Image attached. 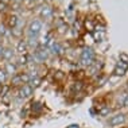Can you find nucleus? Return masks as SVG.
Instances as JSON below:
<instances>
[{
	"mask_svg": "<svg viewBox=\"0 0 128 128\" xmlns=\"http://www.w3.org/2000/svg\"><path fill=\"white\" fill-rule=\"evenodd\" d=\"M40 30H42V22L40 20H32V22L30 23L28 26V36L30 39H32V38H36L38 34L40 32Z\"/></svg>",
	"mask_w": 128,
	"mask_h": 128,
	"instance_id": "nucleus-1",
	"label": "nucleus"
},
{
	"mask_svg": "<svg viewBox=\"0 0 128 128\" xmlns=\"http://www.w3.org/2000/svg\"><path fill=\"white\" fill-rule=\"evenodd\" d=\"M92 60H93V51L92 49H84V51H82L81 54V61L84 65H90L92 64Z\"/></svg>",
	"mask_w": 128,
	"mask_h": 128,
	"instance_id": "nucleus-2",
	"label": "nucleus"
},
{
	"mask_svg": "<svg viewBox=\"0 0 128 128\" xmlns=\"http://www.w3.org/2000/svg\"><path fill=\"white\" fill-rule=\"evenodd\" d=\"M126 122V116L123 113H119L116 116H112L109 119V126H119V124H123Z\"/></svg>",
	"mask_w": 128,
	"mask_h": 128,
	"instance_id": "nucleus-3",
	"label": "nucleus"
},
{
	"mask_svg": "<svg viewBox=\"0 0 128 128\" xmlns=\"http://www.w3.org/2000/svg\"><path fill=\"white\" fill-rule=\"evenodd\" d=\"M32 94V86L30 85H24L22 89H20V97H28V96Z\"/></svg>",
	"mask_w": 128,
	"mask_h": 128,
	"instance_id": "nucleus-4",
	"label": "nucleus"
},
{
	"mask_svg": "<svg viewBox=\"0 0 128 128\" xmlns=\"http://www.w3.org/2000/svg\"><path fill=\"white\" fill-rule=\"evenodd\" d=\"M51 12H53V10H51L50 6H43L42 10H40V15L44 16V18H49V16H51Z\"/></svg>",
	"mask_w": 128,
	"mask_h": 128,
	"instance_id": "nucleus-5",
	"label": "nucleus"
},
{
	"mask_svg": "<svg viewBox=\"0 0 128 128\" xmlns=\"http://www.w3.org/2000/svg\"><path fill=\"white\" fill-rule=\"evenodd\" d=\"M35 57L39 61H44L47 58V51L46 50H36L35 51Z\"/></svg>",
	"mask_w": 128,
	"mask_h": 128,
	"instance_id": "nucleus-6",
	"label": "nucleus"
},
{
	"mask_svg": "<svg viewBox=\"0 0 128 128\" xmlns=\"http://www.w3.org/2000/svg\"><path fill=\"white\" fill-rule=\"evenodd\" d=\"M6 72H7V73H10V74H14L16 72V66L14 64H11V62H8L7 66H6Z\"/></svg>",
	"mask_w": 128,
	"mask_h": 128,
	"instance_id": "nucleus-7",
	"label": "nucleus"
},
{
	"mask_svg": "<svg viewBox=\"0 0 128 128\" xmlns=\"http://www.w3.org/2000/svg\"><path fill=\"white\" fill-rule=\"evenodd\" d=\"M12 55H14V53H12L11 49H4L3 50V55H2L3 58H6V60H11Z\"/></svg>",
	"mask_w": 128,
	"mask_h": 128,
	"instance_id": "nucleus-8",
	"label": "nucleus"
},
{
	"mask_svg": "<svg viewBox=\"0 0 128 128\" xmlns=\"http://www.w3.org/2000/svg\"><path fill=\"white\" fill-rule=\"evenodd\" d=\"M26 47H27L26 42H23V40H20V42L18 43V47H16V50H18L19 53H24V51H26Z\"/></svg>",
	"mask_w": 128,
	"mask_h": 128,
	"instance_id": "nucleus-9",
	"label": "nucleus"
},
{
	"mask_svg": "<svg viewBox=\"0 0 128 128\" xmlns=\"http://www.w3.org/2000/svg\"><path fill=\"white\" fill-rule=\"evenodd\" d=\"M16 24H18V16H16V15H11V16H10V26L15 27Z\"/></svg>",
	"mask_w": 128,
	"mask_h": 128,
	"instance_id": "nucleus-10",
	"label": "nucleus"
},
{
	"mask_svg": "<svg viewBox=\"0 0 128 128\" xmlns=\"http://www.w3.org/2000/svg\"><path fill=\"white\" fill-rule=\"evenodd\" d=\"M51 50H53L54 54H61V53H62V49H61V46H60L58 43H54L53 47H51Z\"/></svg>",
	"mask_w": 128,
	"mask_h": 128,
	"instance_id": "nucleus-11",
	"label": "nucleus"
},
{
	"mask_svg": "<svg viewBox=\"0 0 128 128\" xmlns=\"http://www.w3.org/2000/svg\"><path fill=\"white\" fill-rule=\"evenodd\" d=\"M6 80H7V72L6 70H0V84L6 82Z\"/></svg>",
	"mask_w": 128,
	"mask_h": 128,
	"instance_id": "nucleus-12",
	"label": "nucleus"
},
{
	"mask_svg": "<svg viewBox=\"0 0 128 128\" xmlns=\"http://www.w3.org/2000/svg\"><path fill=\"white\" fill-rule=\"evenodd\" d=\"M124 73H126V69H123L120 66H116V69H115V74L116 76H123Z\"/></svg>",
	"mask_w": 128,
	"mask_h": 128,
	"instance_id": "nucleus-13",
	"label": "nucleus"
},
{
	"mask_svg": "<svg viewBox=\"0 0 128 128\" xmlns=\"http://www.w3.org/2000/svg\"><path fill=\"white\" fill-rule=\"evenodd\" d=\"M109 112H110V109L108 108V106H104V108L100 110V115H101V116H105V115H108Z\"/></svg>",
	"mask_w": 128,
	"mask_h": 128,
	"instance_id": "nucleus-14",
	"label": "nucleus"
},
{
	"mask_svg": "<svg viewBox=\"0 0 128 128\" xmlns=\"http://www.w3.org/2000/svg\"><path fill=\"white\" fill-rule=\"evenodd\" d=\"M40 109H42V105H40L39 102H35V104H32V110H35V112H39Z\"/></svg>",
	"mask_w": 128,
	"mask_h": 128,
	"instance_id": "nucleus-15",
	"label": "nucleus"
},
{
	"mask_svg": "<svg viewBox=\"0 0 128 128\" xmlns=\"http://www.w3.org/2000/svg\"><path fill=\"white\" fill-rule=\"evenodd\" d=\"M20 82V76H14L12 77V84L14 85H18Z\"/></svg>",
	"mask_w": 128,
	"mask_h": 128,
	"instance_id": "nucleus-16",
	"label": "nucleus"
},
{
	"mask_svg": "<svg viewBox=\"0 0 128 128\" xmlns=\"http://www.w3.org/2000/svg\"><path fill=\"white\" fill-rule=\"evenodd\" d=\"M20 81H23V82H28V81H30V76L22 74V76H20Z\"/></svg>",
	"mask_w": 128,
	"mask_h": 128,
	"instance_id": "nucleus-17",
	"label": "nucleus"
},
{
	"mask_svg": "<svg viewBox=\"0 0 128 128\" xmlns=\"http://www.w3.org/2000/svg\"><path fill=\"white\" fill-rule=\"evenodd\" d=\"M39 82H40L39 78H35V80L32 78V80H31V85L30 86H38V85H39Z\"/></svg>",
	"mask_w": 128,
	"mask_h": 128,
	"instance_id": "nucleus-18",
	"label": "nucleus"
},
{
	"mask_svg": "<svg viewBox=\"0 0 128 128\" xmlns=\"http://www.w3.org/2000/svg\"><path fill=\"white\" fill-rule=\"evenodd\" d=\"M6 7H7V3L6 2H0V12L6 11Z\"/></svg>",
	"mask_w": 128,
	"mask_h": 128,
	"instance_id": "nucleus-19",
	"label": "nucleus"
},
{
	"mask_svg": "<svg viewBox=\"0 0 128 128\" xmlns=\"http://www.w3.org/2000/svg\"><path fill=\"white\" fill-rule=\"evenodd\" d=\"M7 92H8V86H6V85H4V86H3V89L0 90V94H2V96H4Z\"/></svg>",
	"mask_w": 128,
	"mask_h": 128,
	"instance_id": "nucleus-20",
	"label": "nucleus"
},
{
	"mask_svg": "<svg viewBox=\"0 0 128 128\" xmlns=\"http://www.w3.org/2000/svg\"><path fill=\"white\" fill-rule=\"evenodd\" d=\"M120 58H122V60H124V61H126L127 64H128V55H127V54L122 53V54H120Z\"/></svg>",
	"mask_w": 128,
	"mask_h": 128,
	"instance_id": "nucleus-21",
	"label": "nucleus"
},
{
	"mask_svg": "<svg viewBox=\"0 0 128 128\" xmlns=\"http://www.w3.org/2000/svg\"><path fill=\"white\" fill-rule=\"evenodd\" d=\"M0 34H2V35H6V34H7L6 27H4V26H0Z\"/></svg>",
	"mask_w": 128,
	"mask_h": 128,
	"instance_id": "nucleus-22",
	"label": "nucleus"
},
{
	"mask_svg": "<svg viewBox=\"0 0 128 128\" xmlns=\"http://www.w3.org/2000/svg\"><path fill=\"white\" fill-rule=\"evenodd\" d=\"M12 6H14V10H19L20 3H18V2H14V3H12Z\"/></svg>",
	"mask_w": 128,
	"mask_h": 128,
	"instance_id": "nucleus-23",
	"label": "nucleus"
},
{
	"mask_svg": "<svg viewBox=\"0 0 128 128\" xmlns=\"http://www.w3.org/2000/svg\"><path fill=\"white\" fill-rule=\"evenodd\" d=\"M26 61H27V57H22V58H20V64H26Z\"/></svg>",
	"mask_w": 128,
	"mask_h": 128,
	"instance_id": "nucleus-24",
	"label": "nucleus"
},
{
	"mask_svg": "<svg viewBox=\"0 0 128 128\" xmlns=\"http://www.w3.org/2000/svg\"><path fill=\"white\" fill-rule=\"evenodd\" d=\"M64 77V74H62V72H58V74H57V78H62Z\"/></svg>",
	"mask_w": 128,
	"mask_h": 128,
	"instance_id": "nucleus-25",
	"label": "nucleus"
},
{
	"mask_svg": "<svg viewBox=\"0 0 128 128\" xmlns=\"http://www.w3.org/2000/svg\"><path fill=\"white\" fill-rule=\"evenodd\" d=\"M3 50H4V47H3L2 44H0V57H2V55H3Z\"/></svg>",
	"mask_w": 128,
	"mask_h": 128,
	"instance_id": "nucleus-26",
	"label": "nucleus"
},
{
	"mask_svg": "<svg viewBox=\"0 0 128 128\" xmlns=\"http://www.w3.org/2000/svg\"><path fill=\"white\" fill-rule=\"evenodd\" d=\"M124 105H127V106H128V96H127L126 98H124Z\"/></svg>",
	"mask_w": 128,
	"mask_h": 128,
	"instance_id": "nucleus-27",
	"label": "nucleus"
}]
</instances>
